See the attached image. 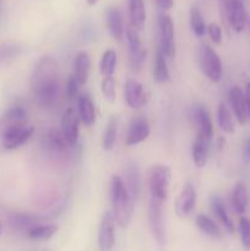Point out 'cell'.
I'll use <instances>...</instances> for the list:
<instances>
[{
	"label": "cell",
	"instance_id": "cell-44",
	"mask_svg": "<svg viewBox=\"0 0 250 251\" xmlns=\"http://www.w3.org/2000/svg\"><path fill=\"white\" fill-rule=\"evenodd\" d=\"M1 233H2V225L1 222H0V235H1Z\"/></svg>",
	"mask_w": 250,
	"mask_h": 251
},
{
	"label": "cell",
	"instance_id": "cell-7",
	"mask_svg": "<svg viewBox=\"0 0 250 251\" xmlns=\"http://www.w3.org/2000/svg\"><path fill=\"white\" fill-rule=\"evenodd\" d=\"M222 16L235 32H242L247 24V10L243 0H220Z\"/></svg>",
	"mask_w": 250,
	"mask_h": 251
},
{
	"label": "cell",
	"instance_id": "cell-11",
	"mask_svg": "<svg viewBox=\"0 0 250 251\" xmlns=\"http://www.w3.org/2000/svg\"><path fill=\"white\" fill-rule=\"evenodd\" d=\"M150 132H151V127H150V123L146 118L142 115L132 118L129 127H127L125 145L129 147L136 146V145L146 141L147 137L150 136Z\"/></svg>",
	"mask_w": 250,
	"mask_h": 251
},
{
	"label": "cell",
	"instance_id": "cell-37",
	"mask_svg": "<svg viewBox=\"0 0 250 251\" xmlns=\"http://www.w3.org/2000/svg\"><path fill=\"white\" fill-rule=\"evenodd\" d=\"M78 90H80V85H78L77 81L75 80L74 75L69 76L68 81H66L65 85V96L69 100H75L78 96Z\"/></svg>",
	"mask_w": 250,
	"mask_h": 251
},
{
	"label": "cell",
	"instance_id": "cell-26",
	"mask_svg": "<svg viewBox=\"0 0 250 251\" xmlns=\"http://www.w3.org/2000/svg\"><path fill=\"white\" fill-rule=\"evenodd\" d=\"M232 205L238 215H244L248 207V191L242 181L235 184L232 193Z\"/></svg>",
	"mask_w": 250,
	"mask_h": 251
},
{
	"label": "cell",
	"instance_id": "cell-22",
	"mask_svg": "<svg viewBox=\"0 0 250 251\" xmlns=\"http://www.w3.org/2000/svg\"><path fill=\"white\" fill-rule=\"evenodd\" d=\"M211 207H212V211L215 212L216 217L218 218L221 225L225 228V230H227L228 233L233 234L235 230L234 225H233V221L230 220L229 215H228L225 202H223L222 199H221L220 196H212V198H211Z\"/></svg>",
	"mask_w": 250,
	"mask_h": 251
},
{
	"label": "cell",
	"instance_id": "cell-29",
	"mask_svg": "<svg viewBox=\"0 0 250 251\" xmlns=\"http://www.w3.org/2000/svg\"><path fill=\"white\" fill-rule=\"evenodd\" d=\"M118 135V119L117 117H110L107 123L104 131L102 136V147L104 151H110L114 149L115 141H117Z\"/></svg>",
	"mask_w": 250,
	"mask_h": 251
},
{
	"label": "cell",
	"instance_id": "cell-28",
	"mask_svg": "<svg viewBox=\"0 0 250 251\" xmlns=\"http://www.w3.org/2000/svg\"><path fill=\"white\" fill-rule=\"evenodd\" d=\"M58 227L55 225H38L27 232L28 239L33 242H47L55 235Z\"/></svg>",
	"mask_w": 250,
	"mask_h": 251
},
{
	"label": "cell",
	"instance_id": "cell-13",
	"mask_svg": "<svg viewBox=\"0 0 250 251\" xmlns=\"http://www.w3.org/2000/svg\"><path fill=\"white\" fill-rule=\"evenodd\" d=\"M196 189L190 181H186L181 188L180 194L175 201V212L179 217H188L196 205Z\"/></svg>",
	"mask_w": 250,
	"mask_h": 251
},
{
	"label": "cell",
	"instance_id": "cell-40",
	"mask_svg": "<svg viewBox=\"0 0 250 251\" xmlns=\"http://www.w3.org/2000/svg\"><path fill=\"white\" fill-rule=\"evenodd\" d=\"M157 5L161 7L162 10H169L173 7V0H156Z\"/></svg>",
	"mask_w": 250,
	"mask_h": 251
},
{
	"label": "cell",
	"instance_id": "cell-30",
	"mask_svg": "<svg viewBox=\"0 0 250 251\" xmlns=\"http://www.w3.org/2000/svg\"><path fill=\"white\" fill-rule=\"evenodd\" d=\"M117 53L113 49H108L103 53L100 63V73L103 77H110L114 75L117 69Z\"/></svg>",
	"mask_w": 250,
	"mask_h": 251
},
{
	"label": "cell",
	"instance_id": "cell-31",
	"mask_svg": "<svg viewBox=\"0 0 250 251\" xmlns=\"http://www.w3.org/2000/svg\"><path fill=\"white\" fill-rule=\"evenodd\" d=\"M22 123H27V113L22 107H12L2 115L1 124L2 130L7 126L16 124H22Z\"/></svg>",
	"mask_w": 250,
	"mask_h": 251
},
{
	"label": "cell",
	"instance_id": "cell-15",
	"mask_svg": "<svg viewBox=\"0 0 250 251\" xmlns=\"http://www.w3.org/2000/svg\"><path fill=\"white\" fill-rule=\"evenodd\" d=\"M80 118L75 112V109L69 108L65 110L63 115V135L65 141L70 146H75L78 141V135H80V126H78Z\"/></svg>",
	"mask_w": 250,
	"mask_h": 251
},
{
	"label": "cell",
	"instance_id": "cell-5",
	"mask_svg": "<svg viewBox=\"0 0 250 251\" xmlns=\"http://www.w3.org/2000/svg\"><path fill=\"white\" fill-rule=\"evenodd\" d=\"M199 63L203 75L212 82H218L222 77V63L215 49L208 44H202L199 50Z\"/></svg>",
	"mask_w": 250,
	"mask_h": 251
},
{
	"label": "cell",
	"instance_id": "cell-16",
	"mask_svg": "<svg viewBox=\"0 0 250 251\" xmlns=\"http://www.w3.org/2000/svg\"><path fill=\"white\" fill-rule=\"evenodd\" d=\"M229 103L230 107H232L233 113H234L235 118H237L238 123L242 125H244L247 123L248 118V108H247V102H245V95L240 87L238 86H233L229 90Z\"/></svg>",
	"mask_w": 250,
	"mask_h": 251
},
{
	"label": "cell",
	"instance_id": "cell-25",
	"mask_svg": "<svg viewBox=\"0 0 250 251\" xmlns=\"http://www.w3.org/2000/svg\"><path fill=\"white\" fill-rule=\"evenodd\" d=\"M9 223L17 230H26V233L33 227L38 226V218L28 213H14L10 216Z\"/></svg>",
	"mask_w": 250,
	"mask_h": 251
},
{
	"label": "cell",
	"instance_id": "cell-1",
	"mask_svg": "<svg viewBox=\"0 0 250 251\" xmlns=\"http://www.w3.org/2000/svg\"><path fill=\"white\" fill-rule=\"evenodd\" d=\"M31 87L36 100L44 107H51L60 96L58 64L51 58H43L34 69Z\"/></svg>",
	"mask_w": 250,
	"mask_h": 251
},
{
	"label": "cell",
	"instance_id": "cell-33",
	"mask_svg": "<svg viewBox=\"0 0 250 251\" xmlns=\"http://www.w3.org/2000/svg\"><path fill=\"white\" fill-rule=\"evenodd\" d=\"M190 26L195 36L198 37H203L206 34V31H207L205 20H203L199 7L196 6H193L190 9Z\"/></svg>",
	"mask_w": 250,
	"mask_h": 251
},
{
	"label": "cell",
	"instance_id": "cell-42",
	"mask_svg": "<svg viewBox=\"0 0 250 251\" xmlns=\"http://www.w3.org/2000/svg\"><path fill=\"white\" fill-rule=\"evenodd\" d=\"M244 153L247 156L248 159H250V137L245 141V146H244Z\"/></svg>",
	"mask_w": 250,
	"mask_h": 251
},
{
	"label": "cell",
	"instance_id": "cell-8",
	"mask_svg": "<svg viewBox=\"0 0 250 251\" xmlns=\"http://www.w3.org/2000/svg\"><path fill=\"white\" fill-rule=\"evenodd\" d=\"M149 226L158 245L166 244V226L163 220V202L151 199L149 205Z\"/></svg>",
	"mask_w": 250,
	"mask_h": 251
},
{
	"label": "cell",
	"instance_id": "cell-23",
	"mask_svg": "<svg viewBox=\"0 0 250 251\" xmlns=\"http://www.w3.org/2000/svg\"><path fill=\"white\" fill-rule=\"evenodd\" d=\"M171 75H169L168 64H167V58L164 54L157 48L156 55H154V63H153V80L157 83H166L169 80Z\"/></svg>",
	"mask_w": 250,
	"mask_h": 251
},
{
	"label": "cell",
	"instance_id": "cell-4",
	"mask_svg": "<svg viewBox=\"0 0 250 251\" xmlns=\"http://www.w3.org/2000/svg\"><path fill=\"white\" fill-rule=\"evenodd\" d=\"M158 49L167 59L175 58V39H174V24L171 16L161 14L158 16Z\"/></svg>",
	"mask_w": 250,
	"mask_h": 251
},
{
	"label": "cell",
	"instance_id": "cell-35",
	"mask_svg": "<svg viewBox=\"0 0 250 251\" xmlns=\"http://www.w3.org/2000/svg\"><path fill=\"white\" fill-rule=\"evenodd\" d=\"M100 90H102L103 97H104L108 102H114L115 96H117V91H115V80L113 78V76H110V77H103Z\"/></svg>",
	"mask_w": 250,
	"mask_h": 251
},
{
	"label": "cell",
	"instance_id": "cell-6",
	"mask_svg": "<svg viewBox=\"0 0 250 251\" xmlns=\"http://www.w3.org/2000/svg\"><path fill=\"white\" fill-rule=\"evenodd\" d=\"M34 132L33 125L28 123L11 125L2 130V146L5 150H15L26 144Z\"/></svg>",
	"mask_w": 250,
	"mask_h": 251
},
{
	"label": "cell",
	"instance_id": "cell-34",
	"mask_svg": "<svg viewBox=\"0 0 250 251\" xmlns=\"http://www.w3.org/2000/svg\"><path fill=\"white\" fill-rule=\"evenodd\" d=\"M66 144L68 142L65 141L64 139V135L63 132H60L59 130H50L48 134V146L49 149H51L53 151L59 152V151H63L65 149Z\"/></svg>",
	"mask_w": 250,
	"mask_h": 251
},
{
	"label": "cell",
	"instance_id": "cell-27",
	"mask_svg": "<svg viewBox=\"0 0 250 251\" xmlns=\"http://www.w3.org/2000/svg\"><path fill=\"white\" fill-rule=\"evenodd\" d=\"M191 156H193L194 164L198 168H203L208 161V147L207 141L202 139H196L191 149Z\"/></svg>",
	"mask_w": 250,
	"mask_h": 251
},
{
	"label": "cell",
	"instance_id": "cell-9",
	"mask_svg": "<svg viewBox=\"0 0 250 251\" xmlns=\"http://www.w3.org/2000/svg\"><path fill=\"white\" fill-rule=\"evenodd\" d=\"M125 37H126L127 47H129L130 65H131L132 70L139 71L146 60V50L142 47L139 31L135 29L134 27H130L125 32Z\"/></svg>",
	"mask_w": 250,
	"mask_h": 251
},
{
	"label": "cell",
	"instance_id": "cell-19",
	"mask_svg": "<svg viewBox=\"0 0 250 251\" xmlns=\"http://www.w3.org/2000/svg\"><path fill=\"white\" fill-rule=\"evenodd\" d=\"M124 183L132 201H136L140 196V191H141V176H140V171L136 164H129L126 167Z\"/></svg>",
	"mask_w": 250,
	"mask_h": 251
},
{
	"label": "cell",
	"instance_id": "cell-10",
	"mask_svg": "<svg viewBox=\"0 0 250 251\" xmlns=\"http://www.w3.org/2000/svg\"><path fill=\"white\" fill-rule=\"evenodd\" d=\"M115 218L112 211L103 212L98 230V247L100 251H110L115 244Z\"/></svg>",
	"mask_w": 250,
	"mask_h": 251
},
{
	"label": "cell",
	"instance_id": "cell-14",
	"mask_svg": "<svg viewBox=\"0 0 250 251\" xmlns=\"http://www.w3.org/2000/svg\"><path fill=\"white\" fill-rule=\"evenodd\" d=\"M124 97L131 109H140L147 102V93L144 86L135 78H129L124 85Z\"/></svg>",
	"mask_w": 250,
	"mask_h": 251
},
{
	"label": "cell",
	"instance_id": "cell-24",
	"mask_svg": "<svg viewBox=\"0 0 250 251\" xmlns=\"http://www.w3.org/2000/svg\"><path fill=\"white\" fill-rule=\"evenodd\" d=\"M196 226H198L199 229L206 234L207 237L213 238V239H221L223 237V233L221 230V228L218 227V225H216V222L213 220H211L208 216L206 215H199L196 217Z\"/></svg>",
	"mask_w": 250,
	"mask_h": 251
},
{
	"label": "cell",
	"instance_id": "cell-20",
	"mask_svg": "<svg viewBox=\"0 0 250 251\" xmlns=\"http://www.w3.org/2000/svg\"><path fill=\"white\" fill-rule=\"evenodd\" d=\"M129 16L131 21V27L137 31H141L146 21V9L144 0H127Z\"/></svg>",
	"mask_w": 250,
	"mask_h": 251
},
{
	"label": "cell",
	"instance_id": "cell-36",
	"mask_svg": "<svg viewBox=\"0 0 250 251\" xmlns=\"http://www.w3.org/2000/svg\"><path fill=\"white\" fill-rule=\"evenodd\" d=\"M239 233L242 244L245 249H250V221L247 217H242L239 221Z\"/></svg>",
	"mask_w": 250,
	"mask_h": 251
},
{
	"label": "cell",
	"instance_id": "cell-38",
	"mask_svg": "<svg viewBox=\"0 0 250 251\" xmlns=\"http://www.w3.org/2000/svg\"><path fill=\"white\" fill-rule=\"evenodd\" d=\"M19 47L12 46V44H5L0 47V61L7 60L10 58H14L19 54Z\"/></svg>",
	"mask_w": 250,
	"mask_h": 251
},
{
	"label": "cell",
	"instance_id": "cell-41",
	"mask_svg": "<svg viewBox=\"0 0 250 251\" xmlns=\"http://www.w3.org/2000/svg\"><path fill=\"white\" fill-rule=\"evenodd\" d=\"M245 102H247V108H248V115L250 118V82L247 85L245 88Z\"/></svg>",
	"mask_w": 250,
	"mask_h": 251
},
{
	"label": "cell",
	"instance_id": "cell-32",
	"mask_svg": "<svg viewBox=\"0 0 250 251\" xmlns=\"http://www.w3.org/2000/svg\"><path fill=\"white\" fill-rule=\"evenodd\" d=\"M217 122L222 131L227 132V134L234 132V122H233L232 113L225 103H221L220 107H218Z\"/></svg>",
	"mask_w": 250,
	"mask_h": 251
},
{
	"label": "cell",
	"instance_id": "cell-2",
	"mask_svg": "<svg viewBox=\"0 0 250 251\" xmlns=\"http://www.w3.org/2000/svg\"><path fill=\"white\" fill-rule=\"evenodd\" d=\"M110 201L115 222L122 228H126L131 222L134 201L127 191L124 180L119 176H113L110 181Z\"/></svg>",
	"mask_w": 250,
	"mask_h": 251
},
{
	"label": "cell",
	"instance_id": "cell-43",
	"mask_svg": "<svg viewBox=\"0 0 250 251\" xmlns=\"http://www.w3.org/2000/svg\"><path fill=\"white\" fill-rule=\"evenodd\" d=\"M87 1L88 5H91V6H93V5H96L98 2V0H86Z\"/></svg>",
	"mask_w": 250,
	"mask_h": 251
},
{
	"label": "cell",
	"instance_id": "cell-21",
	"mask_svg": "<svg viewBox=\"0 0 250 251\" xmlns=\"http://www.w3.org/2000/svg\"><path fill=\"white\" fill-rule=\"evenodd\" d=\"M78 118L86 126H92L96 122L95 104L88 96L82 95L77 100Z\"/></svg>",
	"mask_w": 250,
	"mask_h": 251
},
{
	"label": "cell",
	"instance_id": "cell-18",
	"mask_svg": "<svg viewBox=\"0 0 250 251\" xmlns=\"http://www.w3.org/2000/svg\"><path fill=\"white\" fill-rule=\"evenodd\" d=\"M91 70V59L86 51H80L75 58V65H74V77L77 81L78 85L83 86L87 83L88 76Z\"/></svg>",
	"mask_w": 250,
	"mask_h": 251
},
{
	"label": "cell",
	"instance_id": "cell-3",
	"mask_svg": "<svg viewBox=\"0 0 250 251\" xmlns=\"http://www.w3.org/2000/svg\"><path fill=\"white\" fill-rule=\"evenodd\" d=\"M171 169L164 164H156L152 167L149 176L150 193L151 199L158 200L161 202L168 199L169 184H171Z\"/></svg>",
	"mask_w": 250,
	"mask_h": 251
},
{
	"label": "cell",
	"instance_id": "cell-12",
	"mask_svg": "<svg viewBox=\"0 0 250 251\" xmlns=\"http://www.w3.org/2000/svg\"><path fill=\"white\" fill-rule=\"evenodd\" d=\"M193 122L196 126L199 139H202L208 141L213 136V124L211 115L205 105L196 104L193 108Z\"/></svg>",
	"mask_w": 250,
	"mask_h": 251
},
{
	"label": "cell",
	"instance_id": "cell-17",
	"mask_svg": "<svg viewBox=\"0 0 250 251\" xmlns=\"http://www.w3.org/2000/svg\"><path fill=\"white\" fill-rule=\"evenodd\" d=\"M105 22H107V27L109 33L112 34L113 38L115 41H123L125 37V28H124V22H123L122 12L119 9L115 6L109 7L105 14Z\"/></svg>",
	"mask_w": 250,
	"mask_h": 251
},
{
	"label": "cell",
	"instance_id": "cell-39",
	"mask_svg": "<svg viewBox=\"0 0 250 251\" xmlns=\"http://www.w3.org/2000/svg\"><path fill=\"white\" fill-rule=\"evenodd\" d=\"M207 32L208 34H210V38L213 43L217 44V46H220V44L222 43V28H221L217 24L208 25Z\"/></svg>",
	"mask_w": 250,
	"mask_h": 251
}]
</instances>
